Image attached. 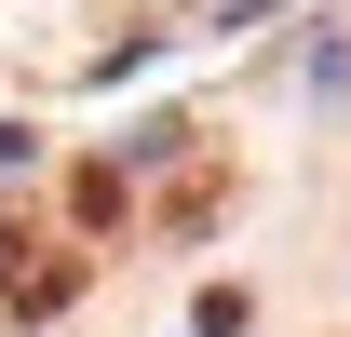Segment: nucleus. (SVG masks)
<instances>
[{
    "label": "nucleus",
    "instance_id": "1",
    "mask_svg": "<svg viewBox=\"0 0 351 337\" xmlns=\"http://www.w3.org/2000/svg\"><path fill=\"white\" fill-rule=\"evenodd\" d=\"M68 297H82V256H27V270H14V310H27V324H54Z\"/></svg>",
    "mask_w": 351,
    "mask_h": 337
},
{
    "label": "nucleus",
    "instance_id": "2",
    "mask_svg": "<svg viewBox=\"0 0 351 337\" xmlns=\"http://www.w3.org/2000/svg\"><path fill=\"white\" fill-rule=\"evenodd\" d=\"M68 216L108 229V216H122V162H82V175H68Z\"/></svg>",
    "mask_w": 351,
    "mask_h": 337
}]
</instances>
